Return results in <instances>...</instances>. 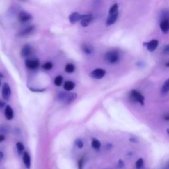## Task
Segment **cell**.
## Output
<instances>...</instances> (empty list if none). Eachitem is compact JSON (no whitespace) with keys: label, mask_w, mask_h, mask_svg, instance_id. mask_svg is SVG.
<instances>
[{"label":"cell","mask_w":169,"mask_h":169,"mask_svg":"<svg viewBox=\"0 0 169 169\" xmlns=\"http://www.w3.org/2000/svg\"><path fill=\"white\" fill-rule=\"evenodd\" d=\"M105 60L106 62L111 64H114L118 62L120 60V54L116 51H109L105 54Z\"/></svg>","instance_id":"obj_1"},{"label":"cell","mask_w":169,"mask_h":169,"mask_svg":"<svg viewBox=\"0 0 169 169\" xmlns=\"http://www.w3.org/2000/svg\"><path fill=\"white\" fill-rule=\"evenodd\" d=\"M129 97L134 102H138L141 105H143L145 98L140 92L136 90H132L129 94Z\"/></svg>","instance_id":"obj_2"},{"label":"cell","mask_w":169,"mask_h":169,"mask_svg":"<svg viewBox=\"0 0 169 169\" xmlns=\"http://www.w3.org/2000/svg\"><path fill=\"white\" fill-rule=\"evenodd\" d=\"M11 96V89L8 83H5L2 87V97L6 100H9Z\"/></svg>","instance_id":"obj_3"},{"label":"cell","mask_w":169,"mask_h":169,"mask_svg":"<svg viewBox=\"0 0 169 169\" xmlns=\"http://www.w3.org/2000/svg\"><path fill=\"white\" fill-rule=\"evenodd\" d=\"M106 71L101 68H97V69L92 71L90 73V77L94 78V79H102V77H104V75H106Z\"/></svg>","instance_id":"obj_4"},{"label":"cell","mask_w":169,"mask_h":169,"mask_svg":"<svg viewBox=\"0 0 169 169\" xmlns=\"http://www.w3.org/2000/svg\"><path fill=\"white\" fill-rule=\"evenodd\" d=\"M92 20V15L91 14H86L81 15L80 21L81 24L83 27H86L90 23V22Z\"/></svg>","instance_id":"obj_5"},{"label":"cell","mask_w":169,"mask_h":169,"mask_svg":"<svg viewBox=\"0 0 169 169\" xmlns=\"http://www.w3.org/2000/svg\"><path fill=\"white\" fill-rule=\"evenodd\" d=\"M25 65L26 67L30 70H35L37 69L39 65H40V62L38 60H26L25 61Z\"/></svg>","instance_id":"obj_6"},{"label":"cell","mask_w":169,"mask_h":169,"mask_svg":"<svg viewBox=\"0 0 169 169\" xmlns=\"http://www.w3.org/2000/svg\"><path fill=\"white\" fill-rule=\"evenodd\" d=\"M146 46V48L147 49V50H149V52H153L155 51L157 46L159 45V41L157 40H152L151 41H149V42H147L145 44H144Z\"/></svg>","instance_id":"obj_7"},{"label":"cell","mask_w":169,"mask_h":169,"mask_svg":"<svg viewBox=\"0 0 169 169\" xmlns=\"http://www.w3.org/2000/svg\"><path fill=\"white\" fill-rule=\"evenodd\" d=\"M33 18L31 15L26 11H21L19 14V19L22 23H25L30 21Z\"/></svg>","instance_id":"obj_8"},{"label":"cell","mask_w":169,"mask_h":169,"mask_svg":"<svg viewBox=\"0 0 169 169\" xmlns=\"http://www.w3.org/2000/svg\"><path fill=\"white\" fill-rule=\"evenodd\" d=\"M4 114L5 117H6V118L7 120H11L13 118L14 112L11 106H9V105H7L6 108H5Z\"/></svg>","instance_id":"obj_9"},{"label":"cell","mask_w":169,"mask_h":169,"mask_svg":"<svg viewBox=\"0 0 169 169\" xmlns=\"http://www.w3.org/2000/svg\"><path fill=\"white\" fill-rule=\"evenodd\" d=\"M23 160L24 165L27 169H30L31 166V156L27 151H24L23 155Z\"/></svg>","instance_id":"obj_10"},{"label":"cell","mask_w":169,"mask_h":169,"mask_svg":"<svg viewBox=\"0 0 169 169\" xmlns=\"http://www.w3.org/2000/svg\"><path fill=\"white\" fill-rule=\"evenodd\" d=\"M81 17V15L77 12H73L69 16V20L72 24H75L77 21H80Z\"/></svg>","instance_id":"obj_11"},{"label":"cell","mask_w":169,"mask_h":169,"mask_svg":"<svg viewBox=\"0 0 169 169\" xmlns=\"http://www.w3.org/2000/svg\"><path fill=\"white\" fill-rule=\"evenodd\" d=\"M32 48L29 45H25L21 50V55L24 58H26L31 54Z\"/></svg>","instance_id":"obj_12"},{"label":"cell","mask_w":169,"mask_h":169,"mask_svg":"<svg viewBox=\"0 0 169 169\" xmlns=\"http://www.w3.org/2000/svg\"><path fill=\"white\" fill-rule=\"evenodd\" d=\"M118 17V13L109 14L108 18L106 21V25L111 26L112 24H114L117 21Z\"/></svg>","instance_id":"obj_13"},{"label":"cell","mask_w":169,"mask_h":169,"mask_svg":"<svg viewBox=\"0 0 169 169\" xmlns=\"http://www.w3.org/2000/svg\"><path fill=\"white\" fill-rule=\"evenodd\" d=\"M81 49L83 52L87 54H90L93 51V47L91 45H90L89 43H84L81 46Z\"/></svg>","instance_id":"obj_14"},{"label":"cell","mask_w":169,"mask_h":169,"mask_svg":"<svg viewBox=\"0 0 169 169\" xmlns=\"http://www.w3.org/2000/svg\"><path fill=\"white\" fill-rule=\"evenodd\" d=\"M160 28L163 33H167L169 30V22L168 19H165L161 21L160 24Z\"/></svg>","instance_id":"obj_15"},{"label":"cell","mask_w":169,"mask_h":169,"mask_svg":"<svg viewBox=\"0 0 169 169\" xmlns=\"http://www.w3.org/2000/svg\"><path fill=\"white\" fill-rule=\"evenodd\" d=\"M35 26H29L28 27L25 28L23 29V31H21L20 33L18 34V36H24L29 35L31 34L32 32H33L34 30H35Z\"/></svg>","instance_id":"obj_16"},{"label":"cell","mask_w":169,"mask_h":169,"mask_svg":"<svg viewBox=\"0 0 169 169\" xmlns=\"http://www.w3.org/2000/svg\"><path fill=\"white\" fill-rule=\"evenodd\" d=\"M75 87V83L71 81H67L65 82L64 85H63V88L67 91H70V90H73Z\"/></svg>","instance_id":"obj_17"},{"label":"cell","mask_w":169,"mask_h":169,"mask_svg":"<svg viewBox=\"0 0 169 169\" xmlns=\"http://www.w3.org/2000/svg\"><path fill=\"white\" fill-rule=\"evenodd\" d=\"M91 145L93 149H96V150H99L100 147H101V143H100V142L99 139H93L92 141Z\"/></svg>","instance_id":"obj_18"},{"label":"cell","mask_w":169,"mask_h":169,"mask_svg":"<svg viewBox=\"0 0 169 169\" xmlns=\"http://www.w3.org/2000/svg\"><path fill=\"white\" fill-rule=\"evenodd\" d=\"M76 98H77V94L76 93H70V94H67V98L65 101L67 102V104H70L71 102H72L73 100H75Z\"/></svg>","instance_id":"obj_19"},{"label":"cell","mask_w":169,"mask_h":169,"mask_svg":"<svg viewBox=\"0 0 169 169\" xmlns=\"http://www.w3.org/2000/svg\"><path fill=\"white\" fill-rule=\"evenodd\" d=\"M169 90V80L166 79V81L164 83V85H163L162 89H161V92L163 95H166L168 94Z\"/></svg>","instance_id":"obj_20"},{"label":"cell","mask_w":169,"mask_h":169,"mask_svg":"<svg viewBox=\"0 0 169 169\" xmlns=\"http://www.w3.org/2000/svg\"><path fill=\"white\" fill-rule=\"evenodd\" d=\"M75 70V65L72 64V63H67L65 67V72L67 73H72L73 72H74Z\"/></svg>","instance_id":"obj_21"},{"label":"cell","mask_w":169,"mask_h":169,"mask_svg":"<svg viewBox=\"0 0 169 169\" xmlns=\"http://www.w3.org/2000/svg\"><path fill=\"white\" fill-rule=\"evenodd\" d=\"M62 83H63V77L61 75L57 76V77L54 79V85L57 87L60 86V85L62 84Z\"/></svg>","instance_id":"obj_22"},{"label":"cell","mask_w":169,"mask_h":169,"mask_svg":"<svg viewBox=\"0 0 169 169\" xmlns=\"http://www.w3.org/2000/svg\"><path fill=\"white\" fill-rule=\"evenodd\" d=\"M16 147H17V149L18 153L21 155L24 151V145L21 143V142H17V143H16Z\"/></svg>","instance_id":"obj_23"},{"label":"cell","mask_w":169,"mask_h":169,"mask_svg":"<svg viewBox=\"0 0 169 169\" xmlns=\"http://www.w3.org/2000/svg\"><path fill=\"white\" fill-rule=\"evenodd\" d=\"M116 13H118V4H114L113 6L110 8L109 14Z\"/></svg>","instance_id":"obj_24"},{"label":"cell","mask_w":169,"mask_h":169,"mask_svg":"<svg viewBox=\"0 0 169 169\" xmlns=\"http://www.w3.org/2000/svg\"><path fill=\"white\" fill-rule=\"evenodd\" d=\"M53 67V64L52 62H47L42 65V68L45 70H50Z\"/></svg>","instance_id":"obj_25"},{"label":"cell","mask_w":169,"mask_h":169,"mask_svg":"<svg viewBox=\"0 0 169 169\" xmlns=\"http://www.w3.org/2000/svg\"><path fill=\"white\" fill-rule=\"evenodd\" d=\"M143 159L142 158H139L136 163V166L137 169H140L143 165Z\"/></svg>","instance_id":"obj_26"},{"label":"cell","mask_w":169,"mask_h":169,"mask_svg":"<svg viewBox=\"0 0 169 169\" xmlns=\"http://www.w3.org/2000/svg\"><path fill=\"white\" fill-rule=\"evenodd\" d=\"M75 145L79 149H81L83 147V143L81 139H77V140L75 141Z\"/></svg>","instance_id":"obj_27"},{"label":"cell","mask_w":169,"mask_h":169,"mask_svg":"<svg viewBox=\"0 0 169 169\" xmlns=\"http://www.w3.org/2000/svg\"><path fill=\"white\" fill-rule=\"evenodd\" d=\"M83 163H84V158L83 157L81 159H79V161H78V168H79V169H83Z\"/></svg>","instance_id":"obj_28"},{"label":"cell","mask_w":169,"mask_h":169,"mask_svg":"<svg viewBox=\"0 0 169 169\" xmlns=\"http://www.w3.org/2000/svg\"><path fill=\"white\" fill-rule=\"evenodd\" d=\"M5 140H6V136H5L4 134H0V143H2Z\"/></svg>","instance_id":"obj_29"},{"label":"cell","mask_w":169,"mask_h":169,"mask_svg":"<svg viewBox=\"0 0 169 169\" xmlns=\"http://www.w3.org/2000/svg\"><path fill=\"white\" fill-rule=\"evenodd\" d=\"M168 50H169V48H168V46H166V47L164 48V52L165 54H168Z\"/></svg>","instance_id":"obj_30"},{"label":"cell","mask_w":169,"mask_h":169,"mask_svg":"<svg viewBox=\"0 0 169 169\" xmlns=\"http://www.w3.org/2000/svg\"><path fill=\"white\" fill-rule=\"evenodd\" d=\"M4 157V154L2 151H0V161Z\"/></svg>","instance_id":"obj_31"},{"label":"cell","mask_w":169,"mask_h":169,"mask_svg":"<svg viewBox=\"0 0 169 169\" xmlns=\"http://www.w3.org/2000/svg\"><path fill=\"white\" fill-rule=\"evenodd\" d=\"M5 105H6V103H5L4 102H1V104H0V108H3L5 106Z\"/></svg>","instance_id":"obj_32"},{"label":"cell","mask_w":169,"mask_h":169,"mask_svg":"<svg viewBox=\"0 0 169 169\" xmlns=\"http://www.w3.org/2000/svg\"><path fill=\"white\" fill-rule=\"evenodd\" d=\"M3 75L2 74V73H0V79H1V78H3Z\"/></svg>","instance_id":"obj_33"},{"label":"cell","mask_w":169,"mask_h":169,"mask_svg":"<svg viewBox=\"0 0 169 169\" xmlns=\"http://www.w3.org/2000/svg\"><path fill=\"white\" fill-rule=\"evenodd\" d=\"M1 79H0V87H1Z\"/></svg>","instance_id":"obj_34"},{"label":"cell","mask_w":169,"mask_h":169,"mask_svg":"<svg viewBox=\"0 0 169 169\" xmlns=\"http://www.w3.org/2000/svg\"><path fill=\"white\" fill-rule=\"evenodd\" d=\"M1 100H0V104H1Z\"/></svg>","instance_id":"obj_35"}]
</instances>
